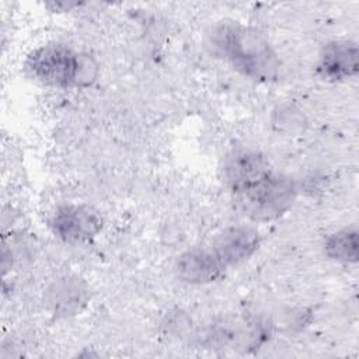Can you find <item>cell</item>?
<instances>
[{"mask_svg": "<svg viewBox=\"0 0 359 359\" xmlns=\"http://www.w3.org/2000/svg\"><path fill=\"white\" fill-rule=\"evenodd\" d=\"M223 181L238 199L243 210L255 222H269L293 203V181L273 170L269 161L252 150L231 153L222 167Z\"/></svg>", "mask_w": 359, "mask_h": 359, "instance_id": "6da1fadb", "label": "cell"}, {"mask_svg": "<svg viewBox=\"0 0 359 359\" xmlns=\"http://www.w3.org/2000/svg\"><path fill=\"white\" fill-rule=\"evenodd\" d=\"M210 45L236 70L257 81L278 77L280 62L269 42L254 28L237 21L217 24L210 34Z\"/></svg>", "mask_w": 359, "mask_h": 359, "instance_id": "7a4b0ae2", "label": "cell"}, {"mask_svg": "<svg viewBox=\"0 0 359 359\" xmlns=\"http://www.w3.org/2000/svg\"><path fill=\"white\" fill-rule=\"evenodd\" d=\"M25 65L35 79L59 88L88 86L97 76V65L90 56L59 43L39 46Z\"/></svg>", "mask_w": 359, "mask_h": 359, "instance_id": "3957f363", "label": "cell"}, {"mask_svg": "<svg viewBox=\"0 0 359 359\" xmlns=\"http://www.w3.org/2000/svg\"><path fill=\"white\" fill-rule=\"evenodd\" d=\"M52 233L67 243H83L94 238L102 229V219L87 205L59 206L49 219Z\"/></svg>", "mask_w": 359, "mask_h": 359, "instance_id": "277c9868", "label": "cell"}, {"mask_svg": "<svg viewBox=\"0 0 359 359\" xmlns=\"http://www.w3.org/2000/svg\"><path fill=\"white\" fill-rule=\"evenodd\" d=\"M259 245V234L247 226H231L222 230L208 245L217 262L227 271L248 259Z\"/></svg>", "mask_w": 359, "mask_h": 359, "instance_id": "5b68a950", "label": "cell"}, {"mask_svg": "<svg viewBox=\"0 0 359 359\" xmlns=\"http://www.w3.org/2000/svg\"><path fill=\"white\" fill-rule=\"evenodd\" d=\"M223 266L212 255L208 245L195 247L181 254L175 262L177 276L192 285H206L224 275Z\"/></svg>", "mask_w": 359, "mask_h": 359, "instance_id": "8992f818", "label": "cell"}, {"mask_svg": "<svg viewBox=\"0 0 359 359\" xmlns=\"http://www.w3.org/2000/svg\"><path fill=\"white\" fill-rule=\"evenodd\" d=\"M358 69L359 52L355 42L335 41L324 46L318 62V73L323 79L339 81L353 77Z\"/></svg>", "mask_w": 359, "mask_h": 359, "instance_id": "52a82bcc", "label": "cell"}, {"mask_svg": "<svg viewBox=\"0 0 359 359\" xmlns=\"http://www.w3.org/2000/svg\"><path fill=\"white\" fill-rule=\"evenodd\" d=\"M325 254L338 262L355 264L359 255L358 230L355 227H346L335 231L325 240Z\"/></svg>", "mask_w": 359, "mask_h": 359, "instance_id": "ba28073f", "label": "cell"}, {"mask_svg": "<svg viewBox=\"0 0 359 359\" xmlns=\"http://www.w3.org/2000/svg\"><path fill=\"white\" fill-rule=\"evenodd\" d=\"M52 294V303L56 306V310L62 311L63 314L70 313L72 310H77L79 306L84 304L86 302V290L81 289L79 282L63 280L62 283L55 286Z\"/></svg>", "mask_w": 359, "mask_h": 359, "instance_id": "9c48e42d", "label": "cell"}]
</instances>
